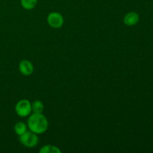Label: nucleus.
Returning a JSON list of instances; mask_svg holds the SVG:
<instances>
[{
  "mask_svg": "<svg viewBox=\"0 0 153 153\" xmlns=\"http://www.w3.org/2000/svg\"><path fill=\"white\" fill-rule=\"evenodd\" d=\"M139 20H140L139 14L134 11L128 12L123 18V22L128 26H133V25H137Z\"/></svg>",
  "mask_w": 153,
  "mask_h": 153,
  "instance_id": "423d86ee",
  "label": "nucleus"
},
{
  "mask_svg": "<svg viewBox=\"0 0 153 153\" xmlns=\"http://www.w3.org/2000/svg\"><path fill=\"white\" fill-rule=\"evenodd\" d=\"M22 7L25 10H32L37 3V0H20Z\"/></svg>",
  "mask_w": 153,
  "mask_h": 153,
  "instance_id": "9d476101",
  "label": "nucleus"
},
{
  "mask_svg": "<svg viewBox=\"0 0 153 153\" xmlns=\"http://www.w3.org/2000/svg\"><path fill=\"white\" fill-rule=\"evenodd\" d=\"M13 129L17 135L20 136L27 131V126L23 122H18L17 123L15 124Z\"/></svg>",
  "mask_w": 153,
  "mask_h": 153,
  "instance_id": "1a4fd4ad",
  "label": "nucleus"
},
{
  "mask_svg": "<svg viewBox=\"0 0 153 153\" xmlns=\"http://www.w3.org/2000/svg\"><path fill=\"white\" fill-rule=\"evenodd\" d=\"M49 123L43 114H33L28 117V127L30 131L40 134L44 133L48 129Z\"/></svg>",
  "mask_w": 153,
  "mask_h": 153,
  "instance_id": "f257e3e1",
  "label": "nucleus"
},
{
  "mask_svg": "<svg viewBox=\"0 0 153 153\" xmlns=\"http://www.w3.org/2000/svg\"><path fill=\"white\" fill-rule=\"evenodd\" d=\"M19 141L25 147L33 148L38 144L39 137L36 133L31 131H27L19 136Z\"/></svg>",
  "mask_w": 153,
  "mask_h": 153,
  "instance_id": "f03ea898",
  "label": "nucleus"
},
{
  "mask_svg": "<svg viewBox=\"0 0 153 153\" xmlns=\"http://www.w3.org/2000/svg\"><path fill=\"white\" fill-rule=\"evenodd\" d=\"M15 111L20 117H26L29 116L31 111V103L28 100H21L15 105Z\"/></svg>",
  "mask_w": 153,
  "mask_h": 153,
  "instance_id": "7ed1b4c3",
  "label": "nucleus"
},
{
  "mask_svg": "<svg viewBox=\"0 0 153 153\" xmlns=\"http://www.w3.org/2000/svg\"><path fill=\"white\" fill-rule=\"evenodd\" d=\"M44 109L43 102L40 100H36L31 104V111L34 114H41Z\"/></svg>",
  "mask_w": 153,
  "mask_h": 153,
  "instance_id": "0eeeda50",
  "label": "nucleus"
},
{
  "mask_svg": "<svg viewBox=\"0 0 153 153\" xmlns=\"http://www.w3.org/2000/svg\"><path fill=\"white\" fill-rule=\"evenodd\" d=\"M48 24L53 28H60L64 25V16L58 12H52L47 16Z\"/></svg>",
  "mask_w": 153,
  "mask_h": 153,
  "instance_id": "20e7f679",
  "label": "nucleus"
},
{
  "mask_svg": "<svg viewBox=\"0 0 153 153\" xmlns=\"http://www.w3.org/2000/svg\"><path fill=\"white\" fill-rule=\"evenodd\" d=\"M19 70L23 76H31L34 72V66L31 61L28 60H22L19 64Z\"/></svg>",
  "mask_w": 153,
  "mask_h": 153,
  "instance_id": "39448f33",
  "label": "nucleus"
},
{
  "mask_svg": "<svg viewBox=\"0 0 153 153\" xmlns=\"http://www.w3.org/2000/svg\"><path fill=\"white\" fill-rule=\"evenodd\" d=\"M40 153H61V151L57 146L53 145H46L39 150Z\"/></svg>",
  "mask_w": 153,
  "mask_h": 153,
  "instance_id": "6e6552de",
  "label": "nucleus"
}]
</instances>
